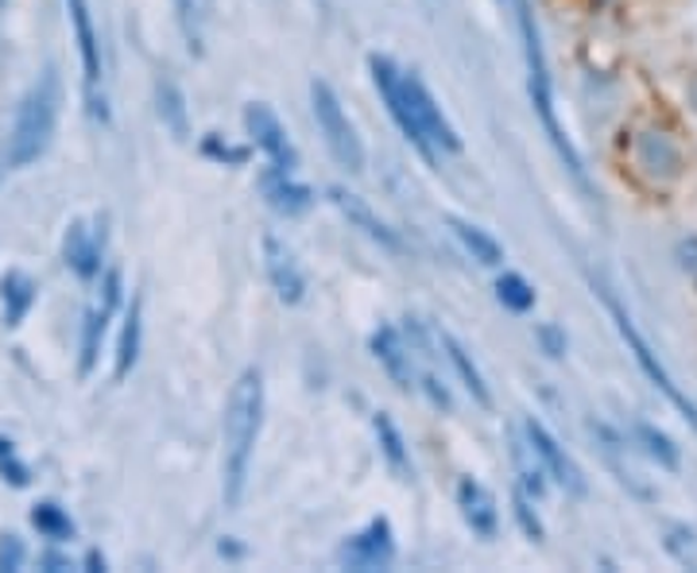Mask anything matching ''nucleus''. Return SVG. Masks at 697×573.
Masks as SVG:
<instances>
[{
  "mask_svg": "<svg viewBox=\"0 0 697 573\" xmlns=\"http://www.w3.org/2000/svg\"><path fill=\"white\" fill-rule=\"evenodd\" d=\"M263 426V377L256 369H245L237 377L225 403V504L237 508L245 496L248 469H252V450Z\"/></svg>",
  "mask_w": 697,
  "mask_h": 573,
  "instance_id": "1",
  "label": "nucleus"
},
{
  "mask_svg": "<svg viewBox=\"0 0 697 573\" xmlns=\"http://www.w3.org/2000/svg\"><path fill=\"white\" fill-rule=\"evenodd\" d=\"M508 4H511V12H516L519 35H524L527 90H531V105H535V113H539L542 132L550 136V144H554V151L562 156L566 171L574 175L577 187L589 190V175H585L582 156H577V148L566 139L562 124H558V113H554V90H550V66H547V55H542V40H539V24H535V12L527 9V0H508Z\"/></svg>",
  "mask_w": 697,
  "mask_h": 573,
  "instance_id": "2",
  "label": "nucleus"
},
{
  "mask_svg": "<svg viewBox=\"0 0 697 573\" xmlns=\"http://www.w3.org/2000/svg\"><path fill=\"white\" fill-rule=\"evenodd\" d=\"M58 105H63V93H58V78L55 70L40 78L32 90L24 93L16 109V121H12L9 132V167H27L50 148V136H55L58 124Z\"/></svg>",
  "mask_w": 697,
  "mask_h": 573,
  "instance_id": "3",
  "label": "nucleus"
},
{
  "mask_svg": "<svg viewBox=\"0 0 697 573\" xmlns=\"http://www.w3.org/2000/svg\"><path fill=\"white\" fill-rule=\"evenodd\" d=\"M311 109H314V121H318V132H322V139H326L329 156H334L345 171H364L361 136H357L341 98H337V90L326 82V78H314L311 82Z\"/></svg>",
  "mask_w": 697,
  "mask_h": 573,
  "instance_id": "4",
  "label": "nucleus"
},
{
  "mask_svg": "<svg viewBox=\"0 0 697 573\" xmlns=\"http://www.w3.org/2000/svg\"><path fill=\"white\" fill-rule=\"evenodd\" d=\"M600 299H605L608 314H612L616 329H620L623 345H628V352H632V357H636V364H640V369H643V377H648L651 384H655L659 392L666 395V403H674V407L682 411V418H686V423H689V426H694V430H697V407H694V403L686 400V395H682V387L674 384V377H671V372L663 369V361H659V352H655V349H651V345H648V337H643L640 329H636L632 314H628V311H623L620 303H616V295H612V291H600Z\"/></svg>",
  "mask_w": 697,
  "mask_h": 573,
  "instance_id": "5",
  "label": "nucleus"
},
{
  "mask_svg": "<svg viewBox=\"0 0 697 573\" xmlns=\"http://www.w3.org/2000/svg\"><path fill=\"white\" fill-rule=\"evenodd\" d=\"M403 86H407V101H411V116H415V128L427 144L430 159H438V151H461V139L453 132V124L442 116L438 101L430 98V90L418 82L415 75H403Z\"/></svg>",
  "mask_w": 697,
  "mask_h": 573,
  "instance_id": "6",
  "label": "nucleus"
},
{
  "mask_svg": "<svg viewBox=\"0 0 697 573\" xmlns=\"http://www.w3.org/2000/svg\"><path fill=\"white\" fill-rule=\"evenodd\" d=\"M369 66H372V82H376V93H380V101L387 105V113H392V121L400 124L403 136L415 144L418 156L427 159V164H435V159H430V151H427V144H423V136H418V128H415V116H411L403 70H395V63H392V58H384V55H372Z\"/></svg>",
  "mask_w": 697,
  "mask_h": 573,
  "instance_id": "7",
  "label": "nucleus"
},
{
  "mask_svg": "<svg viewBox=\"0 0 697 573\" xmlns=\"http://www.w3.org/2000/svg\"><path fill=\"white\" fill-rule=\"evenodd\" d=\"M66 12H70V27H75V43H78V58H82V78H86V98L93 105V116H105L98 105V90H101V43H98V27H93V12L90 0H66Z\"/></svg>",
  "mask_w": 697,
  "mask_h": 573,
  "instance_id": "8",
  "label": "nucleus"
},
{
  "mask_svg": "<svg viewBox=\"0 0 697 573\" xmlns=\"http://www.w3.org/2000/svg\"><path fill=\"white\" fill-rule=\"evenodd\" d=\"M524 438L531 442V450L539 453L542 469H547V476L558 484V488H566L570 496H585V476L582 469L574 465V458H570L562 446H558V438L550 435L547 426L535 423V418H527L524 423Z\"/></svg>",
  "mask_w": 697,
  "mask_h": 573,
  "instance_id": "9",
  "label": "nucleus"
},
{
  "mask_svg": "<svg viewBox=\"0 0 697 573\" xmlns=\"http://www.w3.org/2000/svg\"><path fill=\"white\" fill-rule=\"evenodd\" d=\"M116 303H121V271H105V279H101V299L90 306L86 326H82V364H78L82 377H90L93 364H98L101 341H105L109 334V318H113Z\"/></svg>",
  "mask_w": 697,
  "mask_h": 573,
  "instance_id": "10",
  "label": "nucleus"
},
{
  "mask_svg": "<svg viewBox=\"0 0 697 573\" xmlns=\"http://www.w3.org/2000/svg\"><path fill=\"white\" fill-rule=\"evenodd\" d=\"M337 558H341V565H349V570H361V573L384 570V565L395 558L392 524H387V519H372L361 535H353V539L337 550Z\"/></svg>",
  "mask_w": 697,
  "mask_h": 573,
  "instance_id": "11",
  "label": "nucleus"
},
{
  "mask_svg": "<svg viewBox=\"0 0 697 573\" xmlns=\"http://www.w3.org/2000/svg\"><path fill=\"white\" fill-rule=\"evenodd\" d=\"M245 128H248V136H252L256 144L268 151L271 167H279V171H295V164H299L295 144L288 139V128L279 124V116L271 113L268 105L252 101V105L245 109Z\"/></svg>",
  "mask_w": 697,
  "mask_h": 573,
  "instance_id": "12",
  "label": "nucleus"
},
{
  "mask_svg": "<svg viewBox=\"0 0 697 573\" xmlns=\"http://www.w3.org/2000/svg\"><path fill=\"white\" fill-rule=\"evenodd\" d=\"M263 268H268V279H271V286H276V295L283 299L288 306H295V303H303V295H306V276H303V268H299V260H295V252H291L288 245L279 237H263Z\"/></svg>",
  "mask_w": 697,
  "mask_h": 573,
  "instance_id": "13",
  "label": "nucleus"
},
{
  "mask_svg": "<svg viewBox=\"0 0 697 573\" xmlns=\"http://www.w3.org/2000/svg\"><path fill=\"white\" fill-rule=\"evenodd\" d=\"M101 248H105V233L93 229L90 222H75L63 240L66 268H75V276L82 279H93L101 271Z\"/></svg>",
  "mask_w": 697,
  "mask_h": 573,
  "instance_id": "14",
  "label": "nucleus"
},
{
  "mask_svg": "<svg viewBox=\"0 0 697 573\" xmlns=\"http://www.w3.org/2000/svg\"><path fill=\"white\" fill-rule=\"evenodd\" d=\"M329 198H334L337 210H341L345 217H349V222H353L357 229H361L369 240H376V245L392 248V252H403V240L395 237V229H387V225L380 222V217L369 210V205H364V198L349 194V190H345V187H334V190H329Z\"/></svg>",
  "mask_w": 697,
  "mask_h": 573,
  "instance_id": "15",
  "label": "nucleus"
},
{
  "mask_svg": "<svg viewBox=\"0 0 697 573\" xmlns=\"http://www.w3.org/2000/svg\"><path fill=\"white\" fill-rule=\"evenodd\" d=\"M458 504H461V516H465V524L473 527L481 539H493L496 524H501L493 492L484 488L481 481H473V476H465V481L458 484Z\"/></svg>",
  "mask_w": 697,
  "mask_h": 573,
  "instance_id": "16",
  "label": "nucleus"
},
{
  "mask_svg": "<svg viewBox=\"0 0 697 573\" xmlns=\"http://www.w3.org/2000/svg\"><path fill=\"white\" fill-rule=\"evenodd\" d=\"M263 198H268L271 210L283 213V217H299V213H306L314 205V190L295 182L291 171H279V167H271V171L263 175Z\"/></svg>",
  "mask_w": 697,
  "mask_h": 573,
  "instance_id": "17",
  "label": "nucleus"
},
{
  "mask_svg": "<svg viewBox=\"0 0 697 573\" xmlns=\"http://www.w3.org/2000/svg\"><path fill=\"white\" fill-rule=\"evenodd\" d=\"M636 164L651 175V179H674L682 167V151L674 148V139L666 132H643L636 139Z\"/></svg>",
  "mask_w": 697,
  "mask_h": 573,
  "instance_id": "18",
  "label": "nucleus"
},
{
  "mask_svg": "<svg viewBox=\"0 0 697 573\" xmlns=\"http://www.w3.org/2000/svg\"><path fill=\"white\" fill-rule=\"evenodd\" d=\"M372 352H376V361L384 364V372L400 387L415 384V357H411L407 341H403V337L395 334L392 326H380L376 334H372Z\"/></svg>",
  "mask_w": 697,
  "mask_h": 573,
  "instance_id": "19",
  "label": "nucleus"
},
{
  "mask_svg": "<svg viewBox=\"0 0 697 573\" xmlns=\"http://www.w3.org/2000/svg\"><path fill=\"white\" fill-rule=\"evenodd\" d=\"M35 306V279L24 271H9L0 279V311H4V326H20L27 311Z\"/></svg>",
  "mask_w": 697,
  "mask_h": 573,
  "instance_id": "20",
  "label": "nucleus"
},
{
  "mask_svg": "<svg viewBox=\"0 0 697 573\" xmlns=\"http://www.w3.org/2000/svg\"><path fill=\"white\" fill-rule=\"evenodd\" d=\"M438 345H442V352H446V361L453 364V372H458L461 377V384H465V392L473 395L476 403H481V407H488V403H493V395H488V387H484V377L481 372H476V364H473V357H469L465 352V345L458 341V337L453 334H438Z\"/></svg>",
  "mask_w": 697,
  "mask_h": 573,
  "instance_id": "21",
  "label": "nucleus"
},
{
  "mask_svg": "<svg viewBox=\"0 0 697 573\" xmlns=\"http://www.w3.org/2000/svg\"><path fill=\"white\" fill-rule=\"evenodd\" d=\"M446 225H450V233L458 237V245L465 248V252L473 256L476 263H484V268H496V263L504 260V248L496 245V240L488 237L481 225L461 222V217H446Z\"/></svg>",
  "mask_w": 697,
  "mask_h": 573,
  "instance_id": "22",
  "label": "nucleus"
},
{
  "mask_svg": "<svg viewBox=\"0 0 697 573\" xmlns=\"http://www.w3.org/2000/svg\"><path fill=\"white\" fill-rule=\"evenodd\" d=\"M511 458H516V473H519V488H524L527 499H542L547 496V469H542L539 453L531 450V442L527 438H516V450H511Z\"/></svg>",
  "mask_w": 697,
  "mask_h": 573,
  "instance_id": "23",
  "label": "nucleus"
},
{
  "mask_svg": "<svg viewBox=\"0 0 697 573\" xmlns=\"http://www.w3.org/2000/svg\"><path fill=\"white\" fill-rule=\"evenodd\" d=\"M136 349H139V303H132V311L124 314V329H121V345H116V364L113 377L124 380L136 364Z\"/></svg>",
  "mask_w": 697,
  "mask_h": 573,
  "instance_id": "24",
  "label": "nucleus"
},
{
  "mask_svg": "<svg viewBox=\"0 0 697 573\" xmlns=\"http://www.w3.org/2000/svg\"><path fill=\"white\" fill-rule=\"evenodd\" d=\"M496 299H501L508 311L527 314L535 306V286L527 283L524 276H516V271H504V276L496 279Z\"/></svg>",
  "mask_w": 697,
  "mask_h": 573,
  "instance_id": "25",
  "label": "nucleus"
},
{
  "mask_svg": "<svg viewBox=\"0 0 697 573\" xmlns=\"http://www.w3.org/2000/svg\"><path fill=\"white\" fill-rule=\"evenodd\" d=\"M32 524H35V531L40 535H47V539H55V542H63V539H70L75 535V519L66 516L58 504H35V512H32Z\"/></svg>",
  "mask_w": 697,
  "mask_h": 573,
  "instance_id": "26",
  "label": "nucleus"
},
{
  "mask_svg": "<svg viewBox=\"0 0 697 573\" xmlns=\"http://www.w3.org/2000/svg\"><path fill=\"white\" fill-rule=\"evenodd\" d=\"M159 116H164V124L175 132V136H187V105H182V93L175 82H159Z\"/></svg>",
  "mask_w": 697,
  "mask_h": 573,
  "instance_id": "27",
  "label": "nucleus"
},
{
  "mask_svg": "<svg viewBox=\"0 0 697 573\" xmlns=\"http://www.w3.org/2000/svg\"><path fill=\"white\" fill-rule=\"evenodd\" d=\"M636 438H640L643 450H648L663 469H678V446H674L671 438L663 435V430H655V426L640 423V426H636Z\"/></svg>",
  "mask_w": 697,
  "mask_h": 573,
  "instance_id": "28",
  "label": "nucleus"
},
{
  "mask_svg": "<svg viewBox=\"0 0 697 573\" xmlns=\"http://www.w3.org/2000/svg\"><path fill=\"white\" fill-rule=\"evenodd\" d=\"M376 435H380V446H384V458L392 461L395 473H407V450H403V438L400 430H395V423L387 415H376Z\"/></svg>",
  "mask_w": 697,
  "mask_h": 573,
  "instance_id": "29",
  "label": "nucleus"
},
{
  "mask_svg": "<svg viewBox=\"0 0 697 573\" xmlns=\"http://www.w3.org/2000/svg\"><path fill=\"white\" fill-rule=\"evenodd\" d=\"M0 473H4V481L20 484V488L27 484V465H20L16 450H12V442H4V438H0Z\"/></svg>",
  "mask_w": 697,
  "mask_h": 573,
  "instance_id": "30",
  "label": "nucleus"
},
{
  "mask_svg": "<svg viewBox=\"0 0 697 573\" xmlns=\"http://www.w3.org/2000/svg\"><path fill=\"white\" fill-rule=\"evenodd\" d=\"M175 9H179V24L182 32H187V43L190 50H202V27H198V16H194V0H175Z\"/></svg>",
  "mask_w": 697,
  "mask_h": 573,
  "instance_id": "31",
  "label": "nucleus"
},
{
  "mask_svg": "<svg viewBox=\"0 0 697 573\" xmlns=\"http://www.w3.org/2000/svg\"><path fill=\"white\" fill-rule=\"evenodd\" d=\"M24 542L20 535H0V570H20L24 565Z\"/></svg>",
  "mask_w": 697,
  "mask_h": 573,
  "instance_id": "32",
  "label": "nucleus"
},
{
  "mask_svg": "<svg viewBox=\"0 0 697 573\" xmlns=\"http://www.w3.org/2000/svg\"><path fill=\"white\" fill-rule=\"evenodd\" d=\"M205 156L233 159V164H245V151H240V148H229V144H222V139H217V136L205 139Z\"/></svg>",
  "mask_w": 697,
  "mask_h": 573,
  "instance_id": "33",
  "label": "nucleus"
},
{
  "mask_svg": "<svg viewBox=\"0 0 697 573\" xmlns=\"http://www.w3.org/2000/svg\"><path fill=\"white\" fill-rule=\"evenodd\" d=\"M542 341L550 345V357H562V341H558L554 329H542Z\"/></svg>",
  "mask_w": 697,
  "mask_h": 573,
  "instance_id": "34",
  "label": "nucleus"
}]
</instances>
